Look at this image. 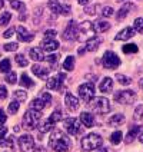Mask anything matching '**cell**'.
<instances>
[{
  "mask_svg": "<svg viewBox=\"0 0 143 152\" xmlns=\"http://www.w3.org/2000/svg\"><path fill=\"white\" fill-rule=\"evenodd\" d=\"M29 56L33 60H37V62L44 60V55H43V50L40 48H32V49L29 50Z\"/></svg>",
  "mask_w": 143,
  "mask_h": 152,
  "instance_id": "obj_22",
  "label": "cell"
},
{
  "mask_svg": "<svg viewBox=\"0 0 143 152\" xmlns=\"http://www.w3.org/2000/svg\"><path fill=\"white\" fill-rule=\"evenodd\" d=\"M32 72H33L37 77H40V79H46V77H47V75H49V69L43 68V66H40V65H33Z\"/></svg>",
  "mask_w": 143,
  "mask_h": 152,
  "instance_id": "obj_19",
  "label": "cell"
},
{
  "mask_svg": "<svg viewBox=\"0 0 143 152\" xmlns=\"http://www.w3.org/2000/svg\"><path fill=\"white\" fill-rule=\"evenodd\" d=\"M40 118H42V112L29 109L25 115H23V124H22V125H23L25 129L32 131V129H34V128L37 126V124H39Z\"/></svg>",
  "mask_w": 143,
  "mask_h": 152,
  "instance_id": "obj_2",
  "label": "cell"
},
{
  "mask_svg": "<svg viewBox=\"0 0 143 152\" xmlns=\"http://www.w3.org/2000/svg\"><path fill=\"white\" fill-rule=\"evenodd\" d=\"M102 144H103V139L97 134H89L87 136H84L83 139H82V148H83L84 151L97 149L99 146H102Z\"/></svg>",
  "mask_w": 143,
  "mask_h": 152,
  "instance_id": "obj_3",
  "label": "cell"
},
{
  "mask_svg": "<svg viewBox=\"0 0 143 152\" xmlns=\"http://www.w3.org/2000/svg\"><path fill=\"white\" fill-rule=\"evenodd\" d=\"M0 146H9V148H13V136H9L6 141H0Z\"/></svg>",
  "mask_w": 143,
  "mask_h": 152,
  "instance_id": "obj_45",
  "label": "cell"
},
{
  "mask_svg": "<svg viewBox=\"0 0 143 152\" xmlns=\"http://www.w3.org/2000/svg\"><path fill=\"white\" fill-rule=\"evenodd\" d=\"M133 34H135V30H133L132 27H125L123 30H120V32L116 34V40H127V39H130Z\"/></svg>",
  "mask_w": 143,
  "mask_h": 152,
  "instance_id": "obj_18",
  "label": "cell"
},
{
  "mask_svg": "<svg viewBox=\"0 0 143 152\" xmlns=\"http://www.w3.org/2000/svg\"><path fill=\"white\" fill-rule=\"evenodd\" d=\"M6 134H7V128L1 126V128H0V139H1V138H4V136H6Z\"/></svg>",
  "mask_w": 143,
  "mask_h": 152,
  "instance_id": "obj_53",
  "label": "cell"
},
{
  "mask_svg": "<svg viewBox=\"0 0 143 152\" xmlns=\"http://www.w3.org/2000/svg\"><path fill=\"white\" fill-rule=\"evenodd\" d=\"M96 10H97V4L86 7V9H84V13H87V15H90V16H93V15H96Z\"/></svg>",
  "mask_w": 143,
  "mask_h": 152,
  "instance_id": "obj_47",
  "label": "cell"
},
{
  "mask_svg": "<svg viewBox=\"0 0 143 152\" xmlns=\"http://www.w3.org/2000/svg\"><path fill=\"white\" fill-rule=\"evenodd\" d=\"M19 146L23 152H34V141L30 135H22L19 138Z\"/></svg>",
  "mask_w": 143,
  "mask_h": 152,
  "instance_id": "obj_13",
  "label": "cell"
},
{
  "mask_svg": "<svg viewBox=\"0 0 143 152\" xmlns=\"http://www.w3.org/2000/svg\"><path fill=\"white\" fill-rule=\"evenodd\" d=\"M66 79V75L65 73H57L56 76H53L50 77L49 80H47V89H52V91H59L60 88H62V85H63V80Z\"/></svg>",
  "mask_w": 143,
  "mask_h": 152,
  "instance_id": "obj_14",
  "label": "cell"
},
{
  "mask_svg": "<svg viewBox=\"0 0 143 152\" xmlns=\"http://www.w3.org/2000/svg\"><path fill=\"white\" fill-rule=\"evenodd\" d=\"M49 9L56 15H63V16H69L72 9L69 4H62L59 0H49Z\"/></svg>",
  "mask_w": 143,
  "mask_h": 152,
  "instance_id": "obj_9",
  "label": "cell"
},
{
  "mask_svg": "<svg viewBox=\"0 0 143 152\" xmlns=\"http://www.w3.org/2000/svg\"><path fill=\"white\" fill-rule=\"evenodd\" d=\"M77 1H79V4H87L90 0H77Z\"/></svg>",
  "mask_w": 143,
  "mask_h": 152,
  "instance_id": "obj_54",
  "label": "cell"
},
{
  "mask_svg": "<svg viewBox=\"0 0 143 152\" xmlns=\"http://www.w3.org/2000/svg\"><path fill=\"white\" fill-rule=\"evenodd\" d=\"M123 122H125V115H122V113L113 115V116H110L109 121H107V124H109L110 126H120Z\"/></svg>",
  "mask_w": 143,
  "mask_h": 152,
  "instance_id": "obj_25",
  "label": "cell"
},
{
  "mask_svg": "<svg viewBox=\"0 0 143 152\" xmlns=\"http://www.w3.org/2000/svg\"><path fill=\"white\" fill-rule=\"evenodd\" d=\"M20 131V126H15V132H19Z\"/></svg>",
  "mask_w": 143,
  "mask_h": 152,
  "instance_id": "obj_56",
  "label": "cell"
},
{
  "mask_svg": "<svg viewBox=\"0 0 143 152\" xmlns=\"http://www.w3.org/2000/svg\"><path fill=\"white\" fill-rule=\"evenodd\" d=\"M77 34H79V26L75 20H72V22H69L68 27L65 29L62 37L65 40H75V39H77Z\"/></svg>",
  "mask_w": 143,
  "mask_h": 152,
  "instance_id": "obj_12",
  "label": "cell"
},
{
  "mask_svg": "<svg viewBox=\"0 0 143 152\" xmlns=\"http://www.w3.org/2000/svg\"><path fill=\"white\" fill-rule=\"evenodd\" d=\"M49 145L54 152H68L70 149V141L62 131H53L49 139Z\"/></svg>",
  "mask_w": 143,
  "mask_h": 152,
  "instance_id": "obj_1",
  "label": "cell"
},
{
  "mask_svg": "<svg viewBox=\"0 0 143 152\" xmlns=\"http://www.w3.org/2000/svg\"><path fill=\"white\" fill-rule=\"evenodd\" d=\"M100 43H102V37H92V39H89L86 42V50H89V52L96 50Z\"/></svg>",
  "mask_w": 143,
  "mask_h": 152,
  "instance_id": "obj_24",
  "label": "cell"
},
{
  "mask_svg": "<svg viewBox=\"0 0 143 152\" xmlns=\"http://www.w3.org/2000/svg\"><path fill=\"white\" fill-rule=\"evenodd\" d=\"M44 59L47 60L50 65H54V63L57 62V59H59V56H57V55H49V56H44Z\"/></svg>",
  "mask_w": 143,
  "mask_h": 152,
  "instance_id": "obj_48",
  "label": "cell"
},
{
  "mask_svg": "<svg viewBox=\"0 0 143 152\" xmlns=\"http://www.w3.org/2000/svg\"><path fill=\"white\" fill-rule=\"evenodd\" d=\"M139 141H140V142H142V144H143V134H142V135H140V136H139Z\"/></svg>",
  "mask_w": 143,
  "mask_h": 152,
  "instance_id": "obj_57",
  "label": "cell"
},
{
  "mask_svg": "<svg viewBox=\"0 0 143 152\" xmlns=\"http://www.w3.org/2000/svg\"><path fill=\"white\" fill-rule=\"evenodd\" d=\"M6 98H7V89L6 86L0 85V99H6Z\"/></svg>",
  "mask_w": 143,
  "mask_h": 152,
  "instance_id": "obj_50",
  "label": "cell"
},
{
  "mask_svg": "<svg viewBox=\"0 0 143 152\" xmlns=\"http://www.w3.org/2000/svg\"><path fill=\"white\" fill-rule=\"evenodd\" d=\"M10 19H12V15L9 13V12H4L1 16H0V26H6L10 22Z\"/></svg>",
  "mask_w": 143,
  "mask_h": 152,
  "instance_id": "obj_38",
  "label": "cell"
},
{
  "mask_svg": "<svg viewBox=\"0 0 143 152\" xmlns=\"http://www.w3.org/2000/svg\"><path fill=\"white\" fill-rule=\"evenodd\" d=\"M135 99H136V93L133 91H120V92L115 93V101L118 103L129 105V103H133Z\"/></svg>",
  "mask_w": 143,
  "mask_h": 152,
  "instance_id": "obj_10",
  "label": "cell"
},
{
  "mask_svg": "<svg viewBox=\"0 0 143 152\" xmlns=\"http://www.w3.org/2000/svg\"><path fill=\"white\" fill-rule=\"evenodd\" d=\"M17 39H19L20 42H32V40H33V34L30 33L26 27L19 26V27H17Z\"/></svg>",
  "mask_w": 143,
  "mask_h": 152,
  "instance_id": "obj_16",
  "label": "cell"
},
{
  "mask_svg": "<svg viewBox=\"0 0 143 152\" xmlns=\"http://www.w3.org/2000/svg\"><path fill=\"white\" fill-rule=\"evenodd\" d=\"M133 118H135L136 121H142L143 119V105H139V106L136 108Z\"/></svg>",
  "mask_w": 143,
  "mask_h": 152,
  "instance_id": "obj_42",
  "label": "cell"
},
{
  "mask_svg": "<svg viewBox=\"0 0 143 152\" xmlns=\"http://www.w3.org/2000/svg\"><path fill=\"white\" fill-rule=\"evenodd\" d=\"M10 69H12V63L9 59H3L0 62V72L6 73V72H10Z\"/></svg>",
  "mask_w": 143,
  "mask_h": 152,
  "instance_id": "obj_34",
  "label": "cell"
},
{
  "mask_svg": "<svg viewBox=\"0 0 143 152\" xmlns=\"http://www.w3.org/2000/svg\"><path fill=\"white\" fill-rule=\"evenodd\" d=\"M79 95L86 103L92 102L93 96H94V85L92 82H86V83L79 86Z\"/></svg>",
  "mask_w": 143,
  "mask_h": 152,
  "instance_id": "obj_7",
  "label": "cell"
},
{
  "mask_svg": "<svg viewBox=\"0 0 143 152\" xmlns=\"http://www.w3.org/2000/svg\"><path fill=\"white\" fill-rule=\"evenodd\" d=\"M99 89H100V92H103V93H109L110 91L113 89V80H112L110 77H105L100 82V85H99Z\"/></svg>",
  "mask_w": 143,
  "mask_h": 152,
  "instance_id": "obj_21",
  "label": "cell"
},
{
  "mask_svg": "<svg viewBox=\"0 0 143 152\" xmlns=\"http://www.w3.org/2000/svg\"><path fill=\"white\" fill-rule=\"evenodd\" d=\"M60 119H62V113H60V110H54V112L50 115L49 121H50L52 124H56V122H59Z\"/></svg>",
  "mask_w": 143,
  "mask_h": 152,
  "instance_id": "obj_41",
  "label": "cell"
},
{
  "mask_svg": "<svg viewBox=\"0 0 143 152\" xmlns=\"http://www.w3.org/2000/svg\"><path fill=\"white\" fill-rule=\"evenodd\" d=\"M80 122L83 124V126L92 128V126H94V116H93L92 113H89V112H82Z\"/></svg>",
  "mask_w": 143,
  "mask_h": 152,
  "instance_id": "obj_17",
  "label": "cell"
},
{
  "mask_svg": "<svg viewBox=\"0 0 143 152\" xmlns=\"http://www.w3.org/2000/svg\"><path fill=\"white\" fill-rule=\"evenodd\" d=\"M92 108L96 113H100V115H105V113H107L112 109L109 99H106V98H97V99H94L92 102Z\"/></svg>",
  "mask_w": 143,
  "mask_h": 152,
  "instance_id": "obj_8",
  "label": "cell"
},
{
  "mask_svg": "<svg viewBox=\"0 0 143 152\" xmlns=\"http://www.w3.org/2000/svg\"><path fill=\"white\" fill-rule=\"evenodd\" d=\"M15 34V29L12 27V29H9V30H4V33H3V37L4 39H9V37H12Z\"/></svg>",
  "mask_w": 143,
  "mask_h": 152,
  "instance_id": "obj_51",
  "label": "cell"
},
{
  "mask_svg": "<svg viewBox=\"0 0 143 152\" xmlns=\"http://www.w3.org/2000/svg\"><path fill=\"white\" fill-rule=\"evenodd\" d=\"M17 48H19L17 43H6V45L3 46V49L6 52H15V50H17Z\"/></svg>",
  "mask_w": 143,
  "mask_h": 152,
  "instance_id": "obj_43",
  "label": "cell"
},
{
  "mask_svg": "<svg viewBox=\"0 0 143 152\" xmlns=\"http://www.w3.org/2000/svg\"><path fill=\"white\" fill-rule=\"evenodd\" d=\"M56 30H53V29H49V30H46L44 32V37L46 39H54V36H56Z\"/></svg>",
  "mask_w": 143,
  "mask_h": 152,
  "instance_id": "obj_49",
  "label": "cell"
},
{
  "mask_svg": "<svg viewBox=\"0 0 143 152\" xmlns=\"http://www.w3.org/2000/svg\"><path fill=\"white\" fill-rule=\"evenodd\" d=\"M132 7H133V6H132V3H126L123 7L119 10L118 16H116V17H118V20H123V19L129 15V10H132Z\"/></svg>",
  "mask_w": 143,
  "mask_h": 152,
  "instance_id": "obj_27",
  "label": "cell"
},
{
  "mask_svg": "<svg viewBox=\"0 0 143 152\" xmlns=\"http://www.w3.org/2000/svg\"><path fill=\"white\" fill-rule=\"evenodd\" d=\"M97 152H109L107 148H102V149H97Z\"/></svg>",
  "mask_w": 143,
  "mask_h": 152,
  "instance_id": "obj_55",
  "label": "cell"
},
{
  "mask_svg": "<svg viewBox=\"0 0 143 152\" xmlns=\"http://www.w3.org/2000/svg\"><path fill=\"white\" fill-rule=\"evenodd\" d=\"M140 86H142V88H143V79H142V80H140Z\"/></svg>",
  "mask_w": 143,
  "mask_h": 152,
  "instance_id": "obj_60",
  "label": "cell"
},
{
  "mask_svg": "<svg viewBox=\"0 0 143 152\" xmlns=\"http://www.w3.org/2000/svg\"><path fill=\"white\" fill-rule=\"evenodd\" d=\"M93 29H94V32H99V33H103V32H106V30H109L110 29V23L107 22H96L94 25H93Z\"/></svg>",
  "mask_w": 143,
  "mask_h": 152,
  "instance_id": "obj_26",
  "label": "cell"
},
{
  "mask_svg": "<svg viewBox=\"0 0 143 152\" xmlns=\"http://www.w3.org/2000/svg\"><path fill=\"white\" fill-rule=\"evenodd\" d=\"M63 125L66 128V131H68L70 135H79L80 132H82V126H80V122L75 118H68L63 121Z\"/></svg>",
  "mask_w": 143,
  "mask_h": 152,
  "instance_id": "obj_11",
  "label": "cell"
},
{
  "mask_svg": "<svg viewBox=\"0 0 143 152\" xmlns=\"http://www.w3.org/2000/svg\"><path fill=\"white\" fill-rule=\"evenodd\" d=\"M50 103H52V95L47 92H43V93H40L39 98H36V99L32 101V103H30V109L42 112V110L44 109L46 106H49Z\"/></svg>",
  "mask_w": 143,
  "mask_h": 152,
  "instance_id": "obj_4",
  "label": "cell"
},
{
  "mask_svg": "<svg viewBox=\"0 0 143 152\" xmlns=\"http://www.w3.org/2000/svg\"><path fill=\"white\" fill-rule=\"evenodd\" d=\"M122 50H123V53H136V52L139 50V48H137V45H135V43H129V45H125L122 48Z\"/></svg>",
  "mask_w": 143,
  "mask_h": 152,
  "instance_id": "obj_32",
  "label": "cell"
},
{
  "mask_svg": "<svg viewBox=\"0 0 143 152\" xmlns=\"http://www.w3.org/2000/svg\"><path fill=\"white\" fill-rule=\"evenodd\" d=\"M13 96H15V99H17V102L26 101L27 99V92H25V91H16V92L13 93Z\"/></svg>",
  "mask_w": 143,
  "mask_h": 152,
  "instance_id": "obj_39",
  "label": "cell"
},
{
  "mask_svg": "<svg viewBox=\"0 0 143 152\" xmlns=\"http://www.w3.org/2000/svg\"><path fill=\"white\" fill-rule=\"evenodd\" d=\"M63 69L66 70H73L75 69V58L73 56H68L65 62H63Z\"/></svg>",
  "mask_w": 143,
  "mask_h": 152,
  "instance_id": "obj_30",
  "label": "cell"
},
{
  "mask_svg": "<svg viewBox=\"0 0 143 152\" xmlns=\"http://www.w3.org/2000/svg\"><path fill=\"white\" fill-rule=\"evenodd\" d=\"M10 6L15 9V10H20L22 13L26 10L25 3H22V1H19V0H10Z\"/></svg>",
  "mask_w": 143,
  "mask_h": 152,
  "instance_id": "obj_33",
  "label": "cell"
},
{
  "mask_svg": "<svg viewBox=\"0 0 143 152\" xmlns=\"http://www.w3.org/2000/svg\"><path fill=\"white\" fill-rule=\"evenodd\" d=\"M79 34L80 36H77V39L80 42H87L89 39L94 37V29H93L92 22H83L79 26Z\"/></svg>",
  "mask_w": 143,
  "mask_h": 152,
  "instance_id": "obj_5",
  "label": "cell"
},
{
  "mask_svg": "<svg viewBox=\"0 0 143 152\" xmlns=\"http://www.w3.org/2000/svg\"><path fill=\"white\" fill-rule=\"evenodd\" d=\"M140 131H142V128L139 126V125H135V126H132V128H130V131L127 132L125 142H126V144H130V142H133V139H135L136 136H137V134H139Z\"/></svg>",
  "mask_w": 143,
  "mask_h": 152,
  "instance_id": "obj_23",
  "label": "cell"
},
{
  "mask_svg": "<svg viewBox=\"0 0 143 152\" xmlns=\"http://www.w3.org/2000/svg\"><path fill=\"white\" fill-rule=\"evenodd\" d=\"M112 15H113V9L110 7V6H106V7H103L102 16H103V17H110Z\"/></svg>",
  "mask_w": 143,
  "mask_h": 152,
  "instance_id": "obj_46",
  "label": "cell"
},
{
  "mask_svg": "<svg viewBox=\"0 0 143 152\" xmlns=\"http://www.w3.org/2000/svg\"><path fill=\"white\" fill-rule=\"evenodd\" d=\"M123 139V135H122V132L120 131H116V132H113L112 136H110V142L113 145H118L120 144V141Z\"/></svg>",
  "mask_w": 143,
  "mask_h": 152,
  "instance_id": "obj_31",
  "label": "cell"
},
{
  "mask_svg": "<svg viewBox=\"0 0 143 152\" xmlns=\"http://www.w3.org/2000/svg\"><path fill=\"white\" fill-rule=\"evenodd\" d=\"M52 124L50 121L47 119V121H44V122H42V124H39L37 126H39V135H42V134H46V132H49L52 129Z\"/></svg>",
  "mask_w": 143,
  "mask_h": 152,
  "instance_id": "obj_28",
  "label": "cell"
},
{
  "mask_svg": "<svg viewBox=\"0 0 143 152\" xmlns=\"http://www.w3.org/2000/svg\"><path fill=\"white\" fill-rule=\"evenodd\" d=\"M3 4H4V1H3V0H0V9L3 7Z\"/></svg>",
  "mask_w": 143,
  "mask_h": 152,
  "instance_id": "obj_58",
  "label": "cell"
},
{
  "mask_svg": "<svg viewBox=\"0 0 143 152\" xmlns=\"http://www.w3.org/2000/svg\"><path fill=\"white\" fill-rule=\"evenodd\" d=\"M6 80H7V83H10V85L16 83V80H17L16 73H15V72H10V73L6 76Z\"/></svg>",
  "mask_w": 143,
  "mask_h": 152,
  "instance_id": "obj_44",
  "label": "cell"
},
{
  "mask_svg": "<svg viewBox=\"0 0 143 152\" xmlns=\"http://www.w3.org/2000/svg\"><path fill=\"white\" fill-rule=\"evenodd\" d=\"M65 103L68 106V109L70 112H75L79 108V99L76 98L75 95H72L70 92H66V96H65Z\"/></svg>",
  "mask_w": 143,
  "mask_h": 152,
  "instance_id": "obj_15",
  "label": "cell"
},
{
  "mask_svg": "<svg viewBox=\"0 0 143 152\" xmlns=\"http://www.w3.org/2000/svg\"><path fill=\"white\" fill-rule=\"evenodd\" d=\"M19 108H20V103L17 101H13L9 103V113H16L17 110H19Z\"/></svg>",
  "mask_w": 143,
  "mask_h": 152,
  "instance_id": "obj_40",
  "label": "cell"
},
{
  "mask_svg": "<svg viewBox=\"0 0 143 152\" xmlns=\"http://www.w3.org/2000/svg\"><path fill=\"white\" fill-rule=\"evenodd\" d=\"M4 122H6V113H4L3 109H0V126H1Z\"/></svg>",
  "mask_w": 143,
  "mask_h": 152,
  "instance_id": "obj_52",
  "label": "cell"
},
{
  "mask_svg": "<svg viewBox=\"0 0 143 152\" xmlns=\"http://www.w3.org/2000/svg\"><path fill=\"white\" fill-rule=\"evenodd\" d=\"M15 60H16L17 65H19V66H22V68H25V66H27V65H29V60L26 59L23 55H16Z\"/></svg>",
  "mask_w": 143,
  "mask_h": 152,
  "instance_id": "obj_36",
  "label": "cell"
},
{
  "mask_svg": "<svg viewBox=\"0 0 143 152\" xmlns=\"http://www.w3.org/2000/svg\"><path fill=\"white\" fill-rule=\"evenodd\" d=\"M59 48V43L56 42L54 39H46L42 43V50H47V52H53Z\"/></svg>",
  "mask_w": 143,
  "mask_h": 152,
  "instance_id": "obj_20",
  "label": "cell"
},
{
  "mask_svg": "<svg viewBox=\"0 0 143 152\" xmlns=\"http://www.w3.org/2000/svg\"><path fill=\"white\" fill-rule=\"evenodd\" d=\"M102 63H103V66L106 69H116L120 65V59L118 58V55L115 52L107 50V52H105V55H103Z\"/></svg>",
  "mask_w": 143,
  "mask_h": 152,
  "instance_id": "obj_6",
  "label": "cell"
},
{
  "mask_svg": "<svg viewBox=\"0 0 143 152\" xmlns=\"http://www.w3.org/2000/svg\"><path fill=\"white\" fill-rule=\"evenodd\" d=\"M137 33H143V17H137L135 20V29Z\"/></svg>",
  "mask_w": 143,
  "mask_h": 152,
  "instance_id": "obj_37",
  "label": "cell"
},
{
  "mask_svg": "<svg viewBox=\"0 0 143 152\" xmlns=\"http://www.w3.org/2000/svg\"><path fill=\"white\" fill-rule=\"evenodd\" d=\"M116 1H119V3H120V1H125V0H116Z\"/></svg>",
  "mask_w": 143,
  "mask_h": 152,
  "instance_id": "obj_61",
  "label": "cell"
},
{
  "mask_svg": "<svg viewBox=\"0 0 143 152\" xmlns=\"http://www.w3.org/2000/svg\"><path fill=\"white\" fill-rule=\"evenodd\" d=\"M20 85H22V86H25V88H33L34 82L29 77V76L26 75V73H23L22 77H20Z\"/></svg>",
  "mask_w": 143,
  "mask_h": 152,
  "instance_id": "obj_29",
  "label": "cell"
},
{
  "mask_svg": "<svg viewBox=\"0 0 143 152\" xmlns=\"http://www.w3.org/2000/svg\"><path fill=\"white\" fill-rule=\"evenodd\" d=\"M116 79H118L119 83L123 85V86H127V85L132 83V79H130V77H127V76H125V75H120V73L116 75Z\"/></svg>",
  "mask_w": 143,
  "mask_h": 152,
  "instance_id": "obj_35",
  "label": "cell"
},
{
  "mask_svg": "<svg viewBox=\"0 0 143 152\" xmlns=\"http://www.w3.org/2000/svg\"><path fill=\"white\" fill-rule=\"evenodd\" d=\"M39 152H46V151H44V148H39Z\"/></svg>",
  "mask_w": 143,
  "mask_h": 152,
  "instance_id": "obj_59",
  "label": "cell"
}]
</instances>
